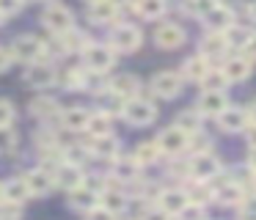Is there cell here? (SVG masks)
I'll return each instance as SVG.
<instances>
[{"label": "cell", "instance_id": "1", "mask_svg": "<svg viewBox=\"0 0 256 220\" xmlns=\"http://www.w3.org/2000/svg\"><path fill=\"white\" fill-rule=\"evenodd\" d=\"M124 118H127L130 124H135V126H146V124H152V121L157 118V108L149 102V99L132 96V99H127V104H124Z\"/></svg>", "mask_w": 256, "mask_h": 220}, {"label": "cell", "instance_id": "2", "mask_svg": "<svg viewBox=\"0 0 256 220\" xmlns=\"http://www.w3.org/2000/svg\"><path fill=\"white\" fill-rule=\"evenodd\" d=\"M42 22H44L47 30H52L56 36H61V33L72 30L74 16H72V11H69L66 6L52 3V6H47V8H44V14H42Z\"/></svg>", "mask_w": 256, "mask_h": 220}, {"label": "cell", "instance_id": "3", "mask_svg": "<svg viewBox=\"0 0 256 220\" xmlns=\"http://www.w3.org/2000/svg\"><path fill=\"white\" fill-rule=\"evenodd\" d=\"M83 58H86V66H88V69L105 74V72L116 64V50L108 47V44H88V47L83 50Z\"/></svg>", "mask_w": 256, "mask_h": 220}, {"label": "cell", "instance_id": "4", "mask_svg": "<svg viewBox=\"0 0 256 220\" xmlns=\"http://www.w3.org/2000/svg\"><path fill=\"white\" fill-rule=\"evenodd\" d=\"M140 42H144V36L135 25H116L110 33V47L116 52H135L140 47Z\"/></svg>", "mask_w": 256, "mask_h": 220}, {"label": "cell", "instance_id": "5", "mask_svg": "<svg viewBox=\"0 0 256 220\" xmlns=\"http://www.w3.org/2000/svg\"><path fill=\"white\" fill-rule=\"evenodd\" d=\"M56 80H58V74L47 60H34V64L25 69V82H28L30 88H50Z\"/></svg>", "mask_w": 256, "mask_h": 220}, {"label": "cell", "instance_id": "6", "mask_svg": "<svg viewBox=\"0 0 256 220\" xmlns=\"http://www.w3.org/2000/svg\"><path fill=\"white\" fill-rule=\"evenodd\" d=\"M152 91L162 99H174L182 94V77L174 74V72H160V74L152 77Z\"/></svg>", "mask_w": 256, "mask_h": 220}, {"label": "cell", "instance_id": "7", "mask_svg": "<svg viewBox=\"0 0 256 220\" xmlns=\"http://www.w3.org/2000/svg\"><path fill=\"white\" fill-rule=\"evenodd\" d=\"M188 140H190L188 132L179 130V126H171V130H162L160 132L157 146H160V152H166V154H182L184 148H188Z\"/></svg>", "mask_w": 256, "mask_h": 220}, {"label": "cell", "instance_id": "8", "mask_svg": "<svg viewBox=\"0 0 256 220\" xmlns=\"http://www.w3.org/2000/svg\"><path fill=\"white\" fill-rule=\"evenodd\" d=\"M12 50H14V58L17 60H28V64H34V60L42 58L44 44H42L36 36H20V38H14Z\"/></svg>", "mask_w": 256, "mask_h": 220}, {"label": "cell", "instance_id": "9", "mask_svg": "<svg viewBox=\"0 0 256 220\" xmlns=\"http://www.w3.org/2000/svg\"><path fill=\"white\" fill-rule=\"evenodd\" d=\"M218 170H220V162H218L215 154H196L193 162H190V174H193L196 182H210L212 176H218Z\"/></svg>", "mask_w": 256, "mask_h": 220}, {"label": "cell", "instance_id": "10", "mask_svg": "<svg viewBox=\"0 0 256 220\" xmlns=\"http://www.w3.org/2000/svg\"><path fill=\"white\" fill-rule=\"evenodd\" d=\"M25 184H28L30 196H47L52 190V184H56V176L47 168H36V170L25 174Z\"/></svg>", "mask_w": 256, "mask_h": 220}, {"label": "cell", "instance_id": "11", "mask_svg": "<svg viewBox=\"0 0 256 220\" xmlns=\"http://www.w3.org/2000/svg\"><path fill=\"white\" fill-rule=\"evenodd\" d=\"M154 42H157V47H162V50H176V47H182V42H184V30L179 25H174V22H166V25H160L154 30Z\"/></svg>", "mask_w": 256, "mask_h": 220}, {"label": "cell", "instance_id": "12", "mask_svg": "<svg viewBox=\"0 0 256 220\" xmlns=\"http://www.w3.org/2000/svg\"><path fill=\"white\" fill-rule=\"evenodd\" d=\"M52 176H56V184L66 187V190H74V187L83 184V170H80V165L74 162H61L56 170H52Z\"/></svg>", "mask_w": 256, "mask_h": 220}, {"label": "cell", "instance_id": "13", "mask_svg": "<svg viewBox=\"0 0 256 220\" xmlns=\"http://www.w3.org/2000/svg\"><path fill=\"white\" fill-rule=\"evenodd\" d=\"M204 20H206V28H210L212 33L228 30V28L234 25V14H232V8H228V6H220V3H215V8H212L210 14H204Z\"/></svg>", "mask_w": 256, "mask_h": 220}, {"label": "cell", "instance_id": "14", "mask_svg": "<svg viewBox=\"0 0 256 220\" xmlns=\"http://www.w3.org/2000/svg\"><path fill=\"white\" fill-rule=\"evenodd\" d=\"M88 16L96 22V25H108L118 16V3L116 0H96V3H88Z\"/></svg>", "mask_w": 256, "mask_h": 220}, {"label": "cell", "instance_id": "15", "mask_svg": "<svg viewBox=\"0 0 256 220\" xmlns=\"http://www.w3.org/2000/svg\"><path fill=\"white\" fill-rule=\"evenodd\" d=\"M69 204H72L74 209H83V212H88V209H94L96 204H100V196H96V190L80 184V187H74V190H69Z\"/></svg>", "mask_w": 256, "mask_h": 220}, {"label": "cell", "instance_id": "16", "mask_svg": "<svg viewBox=\"0 0 256 220\" xmlns=\"http://www.w3.org/2000/svg\"><path fill=\"white\" fill-rule=\"evenodd\" d=\"M218 121H220V126L226 132H240V130L248 126V113H245L242 108H226L218 116Z\"/></svg>", "mask_w": 256, "mask_h": 220}, {"label": "cell", "instance_id": "17", "mask_svg": "<svg viewBox=\"0 0 256 220\" xmlns=\"http://www.w3.org/2000/svg\"><path fill=\"white\" fill-rule=\"evenodd\" d=\"M228 108L226 96H223V91H204L198 99V110L201 113H210V116H220L223 110Z\"/></svg>", "mask_w": 256, "mask_h": 220}, {"label": "cell", "instance_id": "18", "mask_svg": "<svg viewBox=\"0 0 256 220\" xmlns=\"http://www.w3.org/2000/svg\"><path fill=\"white\" fill-rule=\"evenodd\" d=\"M91 154L94 157H105V160H116L118 157V140L113 135L91 138Z\"/></svg>", "mask_w": 256, "mask_h": 220}, {"label": "cell", "instance_id": "19", "mask_svg": "<svg viewBox=\"0 0 256 220\" xmlns=\"http://www.w3.org/2000/svg\"><path fill=\"white\" fill-rule=\"evenodd\" d=\"M110 91H116L118 96H124V99H132V96H138V88H140V82H138V77L135 74H118V77H113L110 80Z\"/></svg>", "mask_w": 256, "mask_h": 220}, {"label": "cell", "instance_id": "20", "mask_svg": "<svg viewBox=\"0 0 256 220\" xmlns=\"http://www.w3.org/2000/svg\"><path fill=\"white\" fill-rule=\"evenodd\" d=\"M223 74H226V80H232V82H242L245 77L250 74V60L245 58V55H237V58L226 60Z\"/></svg>", "mask_w": 256, "mask_h": 220}, {"label": "cell", "instance_id": "21", "mask_svg": "<svg viewBox=\"0 0 256 220\" xmlns=\"http://www.w3.org/2000/svg\"><path fill=\"white\" fill-rule=\"evenodd\" d=\"M188 204H190V198H188V192H182V190H166L160 196V209H166L168 214H179Z\"/></svg>", "mask_w": 256, "mask_h": 220}, {"label": "cell", "instance_id": "22", "mask_svg": "<svg viewBox=\"0 0 256 220\" xmlns=\"http://www.w3.org/2000/svg\"><path fill=\"white\" fill-rule=\"evenodd\" d=\"M88 118H91V113L86 108H66V110H64V116H61L64 126L72 130V132L86 130V126H88Z\"/></svg>", "mask_w": 256, "mask_h": 220}, {"label": "cell", "instance_id": "23", "mask_svg": "<svg viewBox=\"0 0 256 220\" xmlns=\"http://www.w3.org/2000/svg\"><path fill=\"white\" fill-rule=\"evenodd\" d=\"M166 8H168L166 0H135V11L146 20H160L166 14Z\"/></svg>", "mask_w": 256, "mask_h": 220}, {"label": "cell", "instance_id": "24", "mask_svg": "<svg viewBox=\"0 0 256 220\" xmlns=\"http://www.w3.org/2000/svg\"><path fill=\"white\" fill-rule=\"evenodd\" d=\"M28 196H30V190H28V184H25V179H8L6 184H3V198H6V201L22 204Z\"/></svg>", "mask_w": 256, "mask_h": 220}, {"label": "cell", "instance_id": "25", "mask_svg": "<svg viewBox=\"0 0 256 220\" xmlns=\"http://www.w3.org/2000/svg\"><path fill=\"white\" fill-rule=\"evenodd\" d=\"M110 126H113V116H108L100 110V113H91L86 130L91 132V138H100V135H110Z\"/></svg>", "mask_w": 256, "mask_h": 220}, {"label": "cell", "instance_id": "26", "mask_svg": "<svg viewBox=\"0 0 256 220\" xmlns=\"http://www.w3.org/2000/svg\"><path fill=\"white\" fill-rule=\"evenodd\" d=\"M138 168L140 165L135 162V157H116L113 160V174H116L118 179H124V182L135 179V176H138Z\"/></svg>", "mask_w": 256, "mask_h": 220}, {"label": "cell", "instance_id": "27", "mask_svg": "<svg viewBox=\"0 0 256 220\" xmlns=\"http://www.w3.org/2000/svg\"><path fill=\"white\" fill-rule=\"evenodd\" d=\"M100 104H102V113L116 116V113H124V104H127V99L118 96L116 91H110V88H108V91L100 96Z\"/></svg>", "mask_w": 256, "mask_h": 220}, {"label": "cell", "instance_id": "28", "mask_svg": "<svg viewBox=\"0 0 256 220\" xmlns=\"http://www.w3.org/2000/svg\"><path fill=\"white\" fill-rule=\"evenodd\" d=\"M210 74V60L206 58H190V60H184V77L188 80H204V77Z\"/></svg>", "mask_w": 256, "mask_h": 220}, {"label": "cell", "instance_id": "29", "mask_svg": "<svg viewBox=\"0 0 256 220\" xmlns=\"http://www.w3.org/2000/svg\"><path fill=\"white\" fill-rule=\"evenodd\" d=\"M56 110H58V102L52 96H39L30 102V113L36 118H50V116H56Z\"/></svg>", "mask_w": 256, "mask_h": 220}, {"label": "cell", "instance_id": "30", "mask_svg": "<svg viewBox=\"0 0 256 220\" xmlns=\"http://www.w3.org/2000/svg\"><path fill=\"white\" fill-rule=\"evenodd\" d=\"M135 162L138 165H152V162H157V157H160V146L157 143H140L138 148H135Z\"/></svg>", "mask_w": 256, "mask_h": 220}, {"label": "cell", "instance_id": "31", "mask_svg": "<svg viewBox=\"0 0 256 220\" xmlns=\"http://www.w3.org/2000/svg\"><path fill=\"white\" fill-rule=\"evenodd\" d=\"M176 126H179V130H184L188 135L198 132V126H201V110H188V113H179Z\"/></svg>", "mask_w": 256, "mask_h": 220}, {"label": "cell", "instance_id": "32", "mask_svg": "<svg viewBox=\"0 0 256 220\" xmlns=\"http://www.w3.org/2000/svg\"><path fill=\"white\" fill-rule=\"evenodd\" d=\"M226 47H228V44H226V36H220V33H210V36L201 42L204 55H220Z\"/></svg>", "mask_w": 256, "mask_h": 220}, {"label": "cell", "instance_id": "33", "mask_svg": "<svg viewBox=\"0 0 256 220\" xmlns=\"http://www.w3.org/2000/svg\"><path fill=\"white\" fill-rule=\"evenodd\" d=\"M250 42V30H245V28H240V25H232L226 30V44H232V47H240V50H245V44Z\"/></svg>", "mask_w": 256, "mask_h": 220}, {"label": "cell", "instance_id": "34", "mask_svg": "<svg viewBox=\"0 0 256 220\" xmlns=\"http://www.w3.org/2000/svg\"><path fill=\"white\" fill-rule=\"evenodd\" d=\"M188 198H190V204H206L212 198V190H210V182H196L193 187L188 190Z\"/></svg>", "mask_w": 256, "mask_h": 220}, {"label": "cell", "instance_id": "35", "mask_svg": "<svg viewBox=\"0 0 256 220\" xmlns=\"http://www.w3.org/2000/svg\"><path fill=\"white\" fill-rule=\"evenodd\" d=\"M100 204H102V206H108L110 212H122V209L127 206V198H124L122 192H116V190H108V192H102Z\"/></svg>", "mask_w": 256, "mask_h": 220}, {"label": "cell", "instance_id": "36", "mask_svg": "<svg viewBox=\"0 0 256 220\" xmlns=\"http://www.w3.org/2000/svg\"><path fill=\"white\" fill-rule=\"evenodd\" d=\"M218 198H220L223 204H242V190H240V184H226V187H220V190L215 192Z\"/></svg>", "mask_w": 256, "mask_h": 220}, {"label": "cell", "instance_id": "37", "mask_svg": "<svg viewBox=\"0 0 256 220\" xmlns=\"http://www.w3.org/2000/svg\"><path fill=\"white\" fill-rule=\"evenodd\" d=\"M201 82H204L206 91H220L228 80H226V74H223V69H210V74H206Z\"/></svg>", "mask_w": 256, "mask_h": 220}, {"label": "cell", "instance_id": "38", "mask_svg": "<svg viewBox=\"0 0 256 220\" xmlns=\"http://www.w3.org/2000/svg\"><path fill=\"white\" fill-rule=\"evenodd\" d=\"M17 148V135L12 126H0V154H12Z\"/></svg>", "mask_w": 256, "mask_h": 220}, {"label": "cell", "instance_id": "39", "mask_svg": "<svg viewBox=\"0 0 256 220\" xmlns=\"http://www.w3.org/2000/svg\"><path fill=\"white\" fill-rule=\"evenodd\" d=\"M184 8H188L190 14H196V16H204V14H210V11L215 8V0H184Z\"/></svg>", "mask_w": 256, "mask_h": 220}, {"label": "cell", "instance_id": "40", "mask_svg": "<svg viewBox=\"0 0 256 220\" xmlns=\"http://www.w3.org/2000/svg\"><path fill=\"white\" fill-rule=\"evenodd\" d=\"M17 118V110L8 99H0V126H12V121Z\"/></svg>", "mask_w": 256, "mask_h": 220}, {"label": "cell", "instance_id": "41", "mask_svg": "<svg viewBox=\"0 0 256 220\" xmlns=\"http://www.w3.org/2000/svg\"><path fill=\"white\" fill-rule=\"evenodd\" d=\"M86 220H116V212H110L108 206L96 204L94 209H88V212H86Z\"/></svg>", "mask_w": 256, "mask_h": 220}, {"label": "cell", "instance_id": "42", "mask_svg": "<svg viewBox=\"0 0 256 220\" xmlns=\"http://www.w3.org/2000/svg\"><path fill=\"white\" fill-rule=\"evenodd\" d=\"M25 0H0V16H14Z\"/></svg>", "mask_w": 256, "mask_h": 220}, {"label": "cell", "instance_id": "43", "mask_svg": "<svg viewBox=\"0 0 256 220\" xmlns=\"http://www.w3.org/2000/svg\"><path fill=\"white\" fill-rule=\"evenodd\" d=\"M242 220H256V198H242Z\"/></svg>", "mask_w": 256, "mask_h": 220}, {"label": "cell", "instance_id": "44", "mask_svg": "<svg viewBox=\"0 0 256 220\" xmlns=\"http://www.w3.org/2000/svg\"><path fill=\"white\" fill-rule=\"evenodd\" d=\"M14 60H17V58H14V50L12 47H0V72H6Z\"/></svg>", "mask_w": 256, "mask_h": 220}, {"label": "cell", "instance_id": "45", "mask_svg": "<svg viewBox=\"0 0 256 220\" xmlns=\"http://www.w3.org/2000/svg\"><path fill=\"white\" fill-rule=\"evenodd\" d=\"M245 58H248V60H256V36H250V42L245 44Z\"/></svg>", "mask_w": 256, "mask_h": 220}, {"label": "cell", "instance_id": "46", "mask_svg": "<svg viewBox=\"0 0 256 220\" xmlns=\"http://www.w3.org/2000/svg\"><path fill=\"white\" fill-rule=\"evenodd\" d=\"M146 220H168V212L166 209H154V212L146 214Z\"/></svg>", "mask_w": 256, "mask_h": 220}, {"label": "cell", "instance_id": "47", "mask_svg": "<svg viewBox=\"0 0 256 220\" xmlns=\"http://www.w3.org/2000/svg\"><path fill=\"white\" fill-rule=\"evenodd\" d=\"M248 140H250V148H256V126H250V132H248Z\"/></svg>", "mask_w": 256, "mask_h": 220}, {"label": "cell", "instance_id": "48", "mask_svg": "<svg viewBox=\"0 0 256 220\" xmlns=\"http://www.w3.org/2000/svg\"><path fill=\"white\" fill-rule=\"evenodd\" d=\"M248 162H250V168L256 170V148H250V160H248Z\"/></svg>", "mask_w": 256, "mask_h": 220}, {"label": "cell", "instance_id": "49", "mask_svg": "<svg viewBox=\"0 0 256 220\" xmlns=\"http://www.w3.org/2000/svg\"><path fill=\"white\" fill-rule=\"evenodd\" d=\"M250 14H254V20H256V3H254V6H250Z\"/></svg>", "mask_w": 256, "mask_h": 220}, {"label": "cell", "instance_id": "50", "mask_svg": "<svg viewBox=\"0 0 256 220\" xmlns=\"http://www.w3.org/2000/svg\"><path fill=\"white\" fill-rule=\"evenodd\" d=\"M254 121H256V104H254Z\"/></svg>", "mask_w": 256, "mask_h": 220}, {"label": "cell", "instance_id": "51", "mask_svg": "<svg viewBox=\"0 0 256 220\" xmlns=\"http://www.w3.org/2000/svg\"><path fill=\"white\" fill-rule=\"evenodd\" d=\"M86 3H96V0H86Z\"/></svg>", "mask_w": 256, "mask_h": 220}, {"label": "cell", "instance_id": "52", "mask_svg": "<svg viewBox=\"0 0 256 220\" xmlns=\"http://www.w3.org/2000/svg\"><path fill=\"white\" fill-rule=\"evenodd\" d=\"M0 22H3V16H0Z\"/></svg>", "mask_w": 256, "mask_h": 220}]
</instances>
